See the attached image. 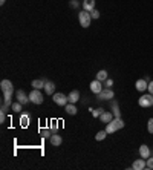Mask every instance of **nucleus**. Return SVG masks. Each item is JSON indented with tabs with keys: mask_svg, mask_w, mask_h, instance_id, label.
Listing matches in <instances>:
<instances>
[{
	"mask_svg": "<svg viewBox=\"0 0 153 170\" xmlns=\"http://www.w3.org/2000/svg\"><path fill=\"white\" fill-rule=\"evenodd\" d=\"M5 2H6V0H0V5H3V3H5Z\"/></svg>",
	"mask_w": 153,
	"mask_h": 170,
	"instance_id": "473e14b6",
	"label": "nucleus"
},
{
	"mask_svg": "<svg viewBox=\"0 0 153 170\" xmlns=\"http://www.w3.org/2000/svg\"><path fill=\"white\" fill-rule=\"evenodd\" d=\"M78 100H80V92H78V90H72V92L68 95V101H69V103H74V104H75Z\"/></svg>",
	"mask_w": 153,
	"mask_h": 170,
	"instance_id": "ddd939ff",
	"label": "nucleus"
},
{
	"mask_svg": "<svg viewBox=\"0 0 153 170\" xmlns=\"http://www.w3.org/2000/svg\"><path fill=\"white\" fill-rule=\"evenodd\" d=\"M114 85V81H112V80H110V78H107V80H104V87H107V89H109V87H110V86Z\"/></svg>",
	"mask_w": 153,
	"mask_h": 170,
	"instance_id": "c756f323",
	"label": "nucleus"
},
{
	"mask_svg": "<svg viewBox=\"0 0 153 170\" xmlns=\"http://www.w3.org/2000/svg\"><path fill=\"white\" fill-rule=\"evenodd\" d=\"M83 9L84 11H92L95 9V0H83Z\"/></svg>",
	"mask_w": 153,
	"mask_h": 170,
	"instance_id": "9d476101",
	"label": "nucleus"
},
{
	"mask_svg": "<svg viewBox=\"0 0 153 170\" xmlns=\"http://www.w3.org/2000/svg\"><path fill=\"white\" fill-rule=\"evenodd\" d=\"M40 133H41V136H44V138H46V136H52L48 129H40Z\"/></svg>",
	"mask_w": 153,
	"mask_h": 170,
	"instance_id": "bb28decb",
	"label": "nucleus"
},
{
	"mask_svg": "<svg viewBox=\"0 0 153 170\" xmlns=\"http://www.w3.org/2000/svg\"><path fill=\"white\" fill-rule=\"evenodd\" d=\"M44 89H46V93H48V95H54L55 85H54L52 81H46V85H44Z\"/></svg>",
	"mask_w": 153,
	"mask_h": 170,
	"instance_id": "f3484780",
	"label": "nucleus"
},
{
	"mask_svg": "<svg viewBox=\"0 0 153 170\" xmlns=\"http://www.w3.org/2000/svg\"><path fill=\"white\" fill-rule=\"evenodd\" d=\"M139 155H141V158H144V160H147L149 156H150V149L146 146V144H143L141 147H139Z\"/></svg>",
	"mask_w": 153,
	"mask_h": 170,
	"instance_id": "f8f14e48",
	"label": "nucleus"
},
{
	"mask_svg": "<svg viewBox=\"0 0 153 170\" xmlns=\"http://www.w3.org/2000/svg\"><path fill=\"white\" fill-rule=\"evenodd\" d=\"M66 112H68L69 115H75V114H76V107L74 106V103H71V104H66Z\"/></svg>",
	"mask_w": 153,
	"mask_h": 170,
	"instance_id": "a211bd4d",
	"label": "nucleus"
},
{
	"mask_svg": "<svg viewBox=\"0 0 153 170\" xmlns=\"http://www.w3.org/2000/svg\"><path fill=\"white\" fill-rule=\"evenodd\" d=\"M100 118H101V121H103V123H106V124H109V123L112 121V118H114V115H112L110 112H106V110H104V112L101 114V117H100Z\"/></svg>",
	"mask_w": 153,
	"mask_h": 170,
	"instance_id": "4468645a",
	"label": "nucleus"
},
{
	"mask_svg": "<svg viewBox=\"0 0 153 170\" xmlns=\"http://www.w3.org/2000/svg\"><path fill=\"white\" fill-rule=\"evenodd\" d=\"M106 136H107V132H106V130H100V132L95 135V139H97V141H103Z\"/></svg>",
	"mask_w": 153,
	"mask_h": 170,
	"instance_id": "412c9836",
	"label": "nucleus"
},
{
	"mask_svg": "<svg viewBox=\"0 0 153 170\" xmlns=\"http://www.w3.org/2000/svg\"><path fill=\"white\" fill-rule=\"evenodd\" d=\"M51 143H52V146H60L61 144V136L58 135V133H52V136H51Z\"/></svg>",
	"mask_w": 153,
	"mask_h": 170,
	"instance_id": "dca6fc26",
	"label": "nucleus"
},
{
	"mask_svg": "<svg viewBox=\"0 0 153 170\" xmlns=\"http://www.w3.org/2000/svg\"><path fill=\"white\" fill-rule=\"evenodd\" d=\"M146 169H153V158H147V163H146Z\"/></svg>",
	"mask_w": 153,
	"mask_h": 170,
	"instance_id": "cd10ccee",
	"label": "nucleus"
},
{
	"mask_svg": "<svg viewBox=\"0 0 153 170\" xmlns=\"http://www.w3.org/2000/svg\"><path fill=\"white\" fill-rule=\"evenodd\" d=\"M90 17H92V19H98V17H100V12H98L97 9H92V11H90Z\"/></svg>",
	"mask_w": 153,
	"mask_h": 170,
	"instance_id": "c85d7f7f",
	"label": "nucleus"
},
{
	"mask_svg": "<svg viewBox=\"0 0 153 170\" xmlns=\"http://www.w3.org/2000/svg\"><path fill=\"white\" fill-rule=\"evenodd\" d=\"M132 169H133V170H143V169H146V161H144V158L136 160V161L132 164Z\"/></svg>",
	"mask_w": 153,
	"mask_h": 170,
	"instance_id": "9b49d317",
	"label": "nucleus"
},
{
	"mask_svg": "<svg viewBox=\"0 0 153 170\" xmlns=\"http://www.w3.org/2000/svg\"><path fill=\"white\" fill-rule=\"evenodd\" d=\"M114 95H115L114 90L106 87V89H103V90L98 93V98H100V100H112V98H114Z\"/></svg>",
	"mask_w": 153,
	"mask_h": 170,
	"instance_id": "0eeeda50",
	"label": "nucleus"
},
{
	"mask_svg": "<svg viewBox=\"0 0 153 170\" xmlns=\"http://www.w3.org/2000/svg\"><path fill=\"white\" fill-rule=\"evenodd\" d=\"M103 112H104V110L100 107V109H95V110H92V115H93V117H101V114H103Z\"/></svg>",
	"mask_w": 153,
	"mask_h": 170,
	"instance_id": "a878e982",
	"label": "nucleus"
},
{
	"mask_svg": "<svg viewBox=\"0 0 153 170\" xmlns=\"http://www.w3.org/2000/svg\"><path fill=\"white\" fill-rule=\"evenodd\" d=\"M122 127H124V121H122L121 118H115V120H112V121L107 124L106 132H107V133H114L118 129H122Z\"/></svg>",
	"mask_w": 153,
	"mask_h": 170,
	"instance_id": "f03ea898",
	"label": "nucleus"
},
{
	"mask_svg": "<svg viewBox=\"0 0 153 170\" xmlns=\"http://www.w3.org/2000/svg\"><path fill=\"white\" fill-rule=\"evenodd\" d=\"M97 80H100V81H104V80H107V71H100L98 74H97Z\"/></svg>",
	"mask_w": 153,
	"mask_h": 170,
	"instance_id": "6ab92c4d",
	"label": "nucleus"
},
{
	"mask_svg": "<svg viewBox=\"0 0 153 170\" xmlns=\"http://www.w3.org/2000/svg\"><path fill=\"white\" fill-rule=\"evenodd\" d=\"M136 89H138L139 92H144L146 89H149L147 80H138V81H136Z\"/></svg>",
	"mask_w": 153,
	"mask_h": 170,
	"instance_id": "2eb2a0df",
	"label": "nucleus"
},
{
	"mask_svg": "<svg viewBox=\"0 0 153 170\" xmlns=\"http://www.w3.org/2000/svg\"><path fill=\"white\" fill-rule=\"evenodd\" d=\"M147 126H149V132H150V133H153V118H150V120H149V124H147Z\"/></svg>",
	"mask_w": 153,
	"mask_h": 170,
	"instance_id": "7c9ffc66",
	"label": "nucleus"
},
{
	"mask_svg": "<svg viewBox=\"0 0 153 170\" xmlns=\"http://www.w3.org/2000/svg\"><path fill=\"white\" fill-rule=\"evenodd\" d=\"M78 20H80V25H81L83 28H87V26L90 25V20H92L90 12H89V11H81V12L78 14Z\"/></svg>",
	"mask_w": 153,
	"mask_h": 170,
	"instance_id": "7ed1b4c3",
	"label": "nucleus"
},
{
	"mask_svg": "<svg viewBox=\"0 0 153 170\" xmlns=\"http://www.w3.org/2000/svg\"><path fill=\"white\" fill-rule=\"evenodd\" d=\"M138 103H139L141 107H150V106H153V95L152 93H149V95H143V97L138 100Z\"/></svg>",
	"mask_w": 153,
	"mask_h": 170,
	"instance_id": "39448f33",
	"label": "nucleus"
},
{
	"mask_svg": "<svg viewBox=\"0 0 153 170\" xmlns=\"http://www.w3.org/2000/svg\"><path fill=\"white\" fill-rule=\"evenodd\" d=\"M22 106H23L22 103H14V104H11V107H12L14 112H20V110H22Z\"/></svg>",
	"mask_w": 153,
	"mask_h": 170,
	"instance_id": "393cba45",
	"label": "nucleus"
},
{
	"mask_svg": "<svg viewBox=\"0 0 153 170\" xmlns=\"http://www.w3.org/2000/svg\"><path fill=\"white\" fill-rule=\"evenodd\" d=\"M90 90L93 92V93H100L101 90H103V85H101V81L100 80H93L92 83H90Z\"/></svg>",
	"mask_w": 153,
	"mask_h": 170,
	"instance_id": "6e6552de",
	"label": "nucleus"
},
{
	"mask_svg": "<svg viewBox=\"0 0 153 170\" xmlns=\"http://www.w3.org/2000/svg\"><path fill=\"white\" fill-rule=\"evenodd\" d=\"M44 85H46V83H44L43 80H34V81H32V87H34V89H41V87H44Z\"/></svg>",
	"mask_w": 153,
	"mask_h": 170,
	"instance_id": "4be33fe9",
	"label": "nucleus"
},
{
	"mask_svg": "<svg viewBox=\"0 0 153 170\" xmlns=\"http://www.w3.org/2000/svg\"><path fill=\"white\" fill-rule=\"evenodd\" d=\"M112 109H114V117L115 118H119V109H118V104L116 103H112Z\"/></svg>",
	"mask_w": 153,
	"mask_h": 170,
	"instance_id": "b1692460",
	"label": "nucleus"
},
{
	"mask_svg": "<svg viewBox=\"0 0 153 170\" xmlns=\"http://www.w3.org/2000/svg\"><path fill=\"white\" fill-rule=\"evenodd\" d=\"M54 101L58 104V106H66L69 101H68V97L64 95V93H54Z\"/></svg>",
	"mask_w": 153,
	"mask_h": 170,
	"instance_id": "423d86ee",
	"label": "nucleus"
},
{
	"mask_svg": "<svg viewBox=\"0 0 153 170\" xmlns=\"http://www.w3.org/2000/svg\"><path fill=\"white\" fill-rule=\"evenodd\" d=\"M6 109H8V104H2V112H0V123L5 121V117H6Z\"/></svg>",
	"mask_w": 153,
	"mask_h": 170,
	"instance_id": "aec40b11",
	"label": "nucleus"
},
{
	"mask_svg": "<svg viewBox=\"0 0 153 170\" xmlns=\"http://www.w3.org/2000/svg\"><path fill=\"white\" fill-rule=\"evenodd\" d=\"M149 92L153 95V81H150V85H149Z\"/></svg>",
	"mask_w": 153,
	"mask_h": 170,
	"instance_id": "2f4dec72",
	"label": "nucleus"
},
{
	"mask_svg": "<svg viewBox=\"0 0 153 170\" xmlns=\"http://www.w3.org/2000/svg\"><path fill=\"white\" fill-rule=\"evenodd\" d=\"M0 89L3 92V103L11 106V97H12V92H14V87H12V83L9 80H3L0 83Z\"/></svg>",
	"mask_w": 153,
	"mask_h": 170,
	"instance_id": "f257e3e1",
	"label": "nucleus"
},
{
	"mask_svg": "<svg viewBox=\"0 0 153 170\" xmlns=\"http://www.w3.org/2000/svg\"><path fill=\"white\" fill-rule=\"evenodd\" d=\"M28 121H29V117H28V115H22V117H20V123H22L23 127L28 126Z\"/></svg>",
	"mask_w": 153,
	"mask_h": 170,
	"instance_id": "5701e85b",
	"label": "nucleus"
},
{
	"mask_svg": "<svg viewBox=\"0 0 153 170\" xmlns=\"http://www.w3.org/2000/svg\"><path fill=\"white\" fill-rule=\"evenodd\" d=\"M15 95H17L19 103H22V104H26L28 101H31V100H29V97H26V93H25L23 90H17V92H15Z\"/></svg>",
	"mask_w": 153,
	"mask_h": 170,
	"instance_id": "1a4fd4ad",
	"label": "nucleus"
},
{
	"mask_svg": "<svg viewBox=\"0 0 153 170\" xmlns=\"http://www.w3.org/2000/svg\"><path fill=\"white\" fill-rule=\"evenodd\" d=\"M29 100H31L34 104H41V103H43V93L40 92V89H34V90L29 93Z\"/></svg>",
	"mask_w": 153,
	"mask_h": 170,
	"instance_id": "20e7f679",
	"label": "nucleus"
}]
</instances>
